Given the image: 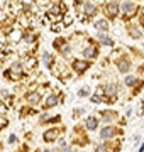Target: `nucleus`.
<instances>
[{"label":"nucleus","mask_w":144,"mask_h":152,"mask_svg":"<svg viewBox=\"0 0 144 152\" xmlns=\"http://www.w3.org/2000/svg\"><path fill=\"white\" fill-rule=\"evenodd\" d=\"M85 113V108H76L75 112H73V115H75V118H78L80 115H83Z\"/></svg>","instance_id":"obj_21"},{"label":"nucleus","mask_w":144,"mask_h":152,"mask_svg":"<svg viewBox=\"0 0 144 152\" xmlns=\"http://www.w3.org/2000/svg\"><path fill=\"white\" fill-rule=\"evenodd\" d=\"M117 7H119V5H117L115 2H110V3L107 5V12H108V15H115V14H117Z\"/></svg>","instance_id":"obj_11"},{"label":"nucleus","mask_w":144,"mask_h":152,"mask_svg":"<svg viewBox=\"0 0 144 152\" xmlns=\"http://www.w3.org/2000/svg\"><path fill=\"white\" fill-rule=\"evenodd\" d=\"M122 10H124V14H134L136 7H134V3H131V2H124V3H122Z\"/></svg>","instance_id":"obj_10"},{"label":"nucleus","mask_w":144,"mask_h":152,"mask_svg":"<svg viewBox=\"0 0 144 152\" xmlns=\"http://www.w3.org/2000/svg\"><path fill=\"white\" fill-rule=\"evenodd\" d=\"M117 68H119V71L120 73H127L129 71V68H131V63H129V59H120L119 63H117Z\"/></svg>","instance_id":"obj_8"},{"label":"nucleus","mask_w":144,"mask_h":152,"mask_svg":"<svg viewBox=\"0 0 144 152\" xmlns=\"http://www.w3.org/2000/svg\"><path fill=\"white\" fill-rule=\"evenodd\" d=\"M83 54H85L87 57H95L97 56V49H90V47H88V49L83 51Z\"/></svg>","instance_id":"obj_17"},{"label":"nucleus","mask_w":144,"mask_h":152,"mask_svg":"<svg viewBox=\"0 0 144 152\" xmlns=\"http://www.w3.org/2000/svg\"><path fill=\"white\" fill-rule=\"evenodd\" d=\"M102 91H104V95H105V96H108V98H114V96L117 95L119 88H117V85H115V83H107V85L102 88Z\"/></svg>","instance_id":"obj_2"},{"label":"nucleus","mask_w":144,"mask_h":152,"mask_svg":"<svg viewBox=\"0 0 144 152\" xmlns=\"http://www.w3.org/2000/svg\"><path fill=\"white\" fill-rule=\"evenodd\" d=\"M139 152H144V144L141 145V147H139Z\"/></svg>","instance_id":"obj_24"},{"label":"nucleus","mask_w":144,"mask_h":152,"mask_svg":"<svg viewBox=\"0 0 144 152\" xmlns=\"http://www.w3.org/2000/svg\"><path fill=\"white\" fill-rule=\"evenodd\" d=\"M85 127H87V130H97V127H98V120H97V117H88Z\"/></svg>","instance_id":"obj_7"},{"label":"nucleus","mask_w":144,"mask_h":152,"mask_svg":"<svg viewBox=\"0 0 144 152\" xmlns=\"http://www.w3.org/2000/svg\"><path fill=\"white\" fill-rule=\"evenodd\" d=\"M58 135H59V129H49V130L44 132V140L46 142H54L58 139Z\"/></svg>","instance_id":"obj_4"},{"label":"nucleus","mask_w":144,"mask_h":152,"mask_svg":"<svg viewBox=\"0 0 144 152\" xmlns=\"http://www.w3.org/2000/svg\"><path fill=\"white\" fill-rule=\"evenodd\" d=\"M58 103H59V100H58L56 95H49L48 100H46V107H48V108H53V107H56Z\"/></svg>","instance_id":"obj_9"},{"label":"nucleus","mask_w":144,"mask_h":152,"mask_svg":"<svg viewBox=\"0 0 144 152\" xmlns=\"http://www.w3.org/2000/svg\"><path fill=\"white\" fill-rule=\"evenodd\" d=\"M14 142H17V137L12 133V135H9V144H14Z\"/></svg>","instance_id":"obj_22"},{"label":"nucleus","mask_w":144,"mask_h":152,"mask_svg":"<svg viewBox=\"0 0 144 152\" xmlns=\"http://www.w3.org/2000/svg\"><path fill=\"white\" fill-rule=\"evenodd\" d=\"M136 83H137V78H136V76H127L126 78V85L127 86H134Z\"/></svg>","instance_id":"obj_16"},{"label":"nucleus","mask_w":144,"mask_h":152,"mask_svg":"<svg viewBox=\"0 0 144 152\" xmlns=\"http://www.w3.org/2000/svg\"><path fill=\"white\" fill-rule=\"evenodd\" d=\"M0 96H3V98H9V91H5V90H2V91H0Z\"/></svg>","instance_id":"obj_23"},{"label":"nucleus","mask_w":144,"mask_h":152,"mask_svg":"<svg viewBox=\"0 0 144 152\" xmlns=\"http://www.w3.org/2000/svg\"><path fill=\"white\" fill-rule=\"evenodd\" d=\"M95 152H108V147L105 144H98V145L95 147Z\"/></svg>","instance_id":"obj_18"},{"label":"nucleus","mask_w":144,"mask_h":152,"mask_svg":"<svg viewBox=\"0 0 144 152\" xmlns=\"http://www.w3.org/2000/svg\"><path fill=\"white\" fill-rule=\"evenodd\" d=\"M83 12H85L87 15H93V14H95V5H93V3H85Z\"/></svg>","instance_id":"obj_14"},{"label":"nucleus","mask_w":144,"mask_h":152,"mask_svg":"<svg viewBox=\"0 0 144 152\" xmlns=\"http://www.w3.org/2000/svg\"><path fill=\"white\" fill-rule=\"evenodd\" d=\"M76 2H83V0H76Z\"/></svg>","instance_id":"obj_25"},{"label":"nucleus","mask_w":144,"mask_h":152,"mask_svg":"<svg viewBox=\"0 0 144 152\" xmlns=\"http://www.w3.org/2000/svg\"><path fill=\"white\" fill-rule=\"evenodd\" d=\"M129 34H131L134 39L141 37V32H139V29H137V27H129Z\"/></svg>","instance_id":"obj_15"},{"label":"nucleus","mask_w":144,"mask_h":152,"mask_svg":"<svg viewBox=\"0 0 144 152\" xmlns=\"http://www.w3.org/2000/svg\"><path fill=\"white\" fill-rule=\"evenodd\" d=\"M117 133H120V130H119L117 127H104V129L100 130V137H102L104 140H108V139L115 137Z\"/></svg>","instance_id":"obj_1"},{"label":"nucleus","mask_w":144,"mask_h":152,"mask_svg":"<svg viewBox=\"0 0 144 152\" xmlns=\"http://www.w3.org/2000/svg\"><path fill=\"white\" fill-rule=\"evenodd\" d=\"M95 27H97V29H98V31H107L108 29V24H107V20H97V22H95Z\"/></svg>","instance_id":"obj_12"},{"label":"nucleus","mask_w":144,"mask_h":152,"mask_svg":"<svg viewBox=\"0 0 144 152\" xmlns=\"http://www.w3.org/2000/svg\"><path fill=\"white\" fill-rule=\"evenodd\" d=\"M78 95L80 96H88L90 95V90H88V88H81V90L78 91Z\"/></svg>","instance_id":"obj_20"},{"label":"nucleus","mask_w":144,"mask_h":152,"mask_svg":"<svg viewBox=\"0 0 144 152\" xmlns=\"http://www.w3.org/2000/svg\"><path fill=\"white\" fill-rule=\"evenodd\" d=\"M42 63L51 68V64H53V56H51L49 53H42Z\"/></svg>","instance_id":"obj_13"},{"label":"nucleus","mask_w":144,"mask_h":152,"mask_svg":"<svg viewBox=\"0 0 144 152\" xmlns=\"http://www.w3.org/2000/svg\"><path fill=\"white\" fill-rule=\"evenodd\" d=\"M100 115H102V120L105 123H110V122H114L117 118V112H114V110H104Z\"/></svg>","instance_id":"obj_5"},{"label":"nucleus","mask_w":144,"mask_h":152,"mask_svg":"<svg viewBox=\"0 0 144 152\" xmlns=\"http://www.w3.org/2000/svg\"><path fill=\"white\" fill-rule=\"evenodd\" d=\"M24 98H26V101H27L29 105H37V103L41 101V95H39L37 91H27Z\"/></svg>","instance_id":"obj_3"},{"label":"nucleus","mask_w":144,"mask_h":152,"mask_svg":"<svg viewBox=\"0 0 144 152\" xmlns=\"http://www.w3.org/2000/svg\"><path fill=\"white\" fill-rule=\"evenodd\" d=\"M100 41H102V42H105V44H108V46L112 44V39H110V37H107L105 34H100Z\"/></svg>","instance_id":"obj_19"},{"label":"nucleus","mask_w":144,"mask_h":152,"mask_svg":"<svg viewBox=\"0 0 144 152\" xmlns=\"http://www.w3.org/2000/svg\"><path fill=\"white\" fill-rule=\"evenodd\" d=\"M88 66H90V63H87V61H75V64H73V68H75V71H76L78 75L85 73Z\"/></svg>","instance_id":"obj_6"}]
</instances>
